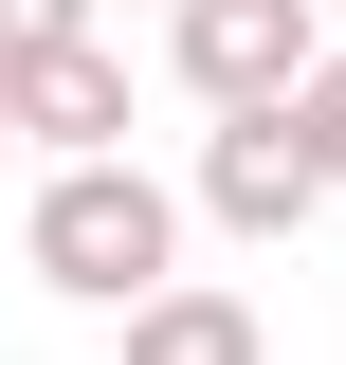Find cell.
Returning <instances> with one entry per match:
<instances>
[{
  "instance_id": "obj_1",
  "label": "cell",
  "mask_w": 346,
  "mask_h": 365,
  "mask_svg": "<svg viewBox=\"0 0 346 365\" xmlns=\"http://www.w3.org/2000/svg\"><path fill=\"white\" fill-rule=\"evenodd\" d=\"M19 256H37V292H73V311H128L146 274H182V182L128 165V146H73V165L19 201Z\"/></svg>"
},
{
  "instance_id": "obj_2",
  "label": "cell",
  "mask_w": 346,
  "mask_h": 365,
  "mask_svg": "<svg viewBox=\"0 0 346 365\" xmlns=\"http://www.w3.org/2000/svg\"><path fill=\"white\" fill-rule=\"evenodd\" d=\"M310 55H328L310 0H164V73L201 91V110H273Z\"/></svg>"
},
{
  "instance_id": "obj_3",
  "label": "cell",
  "mask_w": 346,
  "mask_h": 365,
  "mask_svg": "<svg viewBox=\"0 0 346 365\" xmlns=\"http://www.w3.org/2000/svg\"><path fill=\"white\" fill-rule=\"evenodd\" d=\"M0 146H37V165L128 146V55H110V37H37V55H0Z\"/></svg>"
},
{
  "instance_id": "obj_4",
  "label": "cell",
  "mask_w": 346,
  "mask_h": 365,
  "mask_svg": "<svg viewBox=\"0 0 346 365\" xmlns=\"http://www.w3.org/2000/svg\"><path fill=\"white\" fill-rule=\"evenodd\" d=\"M310 201H328V182L292 165V128H273V110H219V128H201V182H182V220H219V237H256V256H273Z\"/></svg>"
},
{
  "instance_id": "obj_5",
  "label": "cell",
  "mask_w": 346,
  "mask_h": 365,
  "mask_svg": "<svg viewBox=\"0 0 346 365\" xmlns=\"http://www.w3.org/2000/svg\"><path fill=\"white\" fill-rule=\"evenodd\" d=\"M128 365H273V329H256V292H219V274H146L128 311Z\"/></svg>"
},
{
  "instance_id": "obj_6",
  "label": "cell",
  "mask_w": 346,
  "mask_h": 365,
  "mask_svg": "<svg viewBox=\"0 0 346 365\" xmlns=\"http://www.w3.org/2000/svg\"><path fill=\"white\" fill-rule=\"evenodd\" d=\"M273 128H292V165H310V182L346 201V55H310V73L273 91Z\"/></svg>"
},
{
  "instance_id": "obj_7",
  "label": "cell",
  "mask_w": 346,
  "mask_h": 365,
  "mask_svg": "<svg viewBox=\"0 0 346 365\" xmlns=\"http://www.w3.org/2000/svg\"><path fill=\"white\" fill-rule=\"evenodd\" d=\"M37 37H91V0H0V55H37Z\"/></svg>"
}]
</instances>
